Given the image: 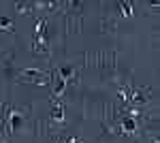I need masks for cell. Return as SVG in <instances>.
<instances>
[{
	"label": "cell",
	"instance_id": "6da1fadb",
	"mask_svg": "<svg viewBox=\"0 0 160 143\" xmlns=\"http://www.w3.org/2000/svg\"><path fill=\"white\" fill-rule=\"evenodd\" d=\"M9 122H11V128H22V124H24V118H22L19 113H11Z\"/></svg>",
	"mask_w": 160,
	"mask_h": 143
},
{
	"label": "cell",
	"instance_id": "7a4b0ae2",
	"mask_svg": "<svg viewBox=\"0 0 160 143\" xmlns=\"http://www.w3.org/2000/svg\"><path fill=\"white\" fill-rule=\"evenodd\" d=\"M135 128H137V122L132 118H126V120H124V130H126V132H132Z\"/></svg>",
	"mask_w": 160,
	"mask_h": 143
},
{
	"label": "cell",
	"instance_id": "3957f363",
	"mask_svg": "<svg viewBox=\"0 0 160 143\" xmlns=\"http://www.w3.org/2000/svg\"><path fill=\"white\" fill-rule=\"evenodd\" d=\"M60 92H64V79H60L56 84V88H53V94H60Z\"/></svg>",
	"mask_w": 160,
	"mask_h": 143
},
{
	"label": "cell",
	"instance_id": "277c9868",
	"mask_svg": "<svg viewBox=\"0 0 160 143\" xmlns=\"http://www.w3.org/2000/svg\"><path fill=\"white\" fill-rule=\"evenodd\" d=\"M38 75H41V71H24V77H28V79H34Z\"/></svg>",
	"mask_w": 160,
	"mask_h": 143
},
{
	"label": "cell",
	"instance_id": "5b68a950",
	"mask_svg": "<svg viewBox=\"0 0 160 143\" xmlns=\"http://www.w3.org/2000/svg\"><path fill=\"white\" fill-rule=\"evenodd\" d=\"M60 73H62V77H68V75H73V69H71V66H64Z\"/></svg>",
	"mask_w": 160,
	"mask_h": 143
},
{
	"label": "cell",
	"instance_id": "8992f818",
	"mask_svg": "<svg viewBox=\"0 0 160 143\" xmlns=\"http://www.w3.org/2000/svg\"><path fill=\"white\" fill-rule=\"evenodd\" d=\"M0 26H2V28H11V22H9L7 17H0Z\"/></svg>",
	"mask_w": 160,
	"mask_h": 143
},
{
	"label": "cell",
	"instance_id": "52a82bcc",
	"mask_svg": "<svg viewBox=\"0 0 160 143\" xmlns=\"http://www.w3.org/2000/svg\"><path fill=\"white\" fill-rule=\"evenodd\" d=\"M124 7V13H126V15H130V13H132V7H128V4H122Z\"/></svg>",
	"mask_w": 160,
	"mask_h": 143
}]
</instances>
